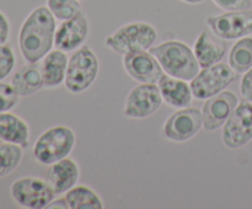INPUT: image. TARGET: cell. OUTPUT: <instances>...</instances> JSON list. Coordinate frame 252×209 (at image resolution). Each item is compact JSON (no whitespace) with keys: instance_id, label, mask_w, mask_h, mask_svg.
<instances>
[{"instance_id":"obj_17","label":"cell","mask_w":252,"mask_h":209,"mask_svg":"<svg viewBox=\"0 0 252 209\" xmlns=\"http://www.w3.org/2000/svg\"><path fill=\"white\" fill-rule=\"evenodd\" d=\"M158 85H159L162 100L169 106L175 108H185L191 106L193 92H192L189 81L164 74Z\"/></svg>"},{"instance_id":"obj_6","label":"cell","mask_w":252,"mask_h":209,"mask_svg":"<svg viewBox=\"0 0 252 209\" xmlns=\"http://www.w3.org/2000/svg\"><path fill=\"white\" fill-rule=\"evenodd\" d=\"M238 73L229 64L219 63L201 68L196 76L189 81L193 97L204 100L226 90L231 83H234Z\"/></svg>"},{"instance_id":"obj_28","label":"cell","mask_w":252,"mask_h":209,"mask_svg":"<svg viewBox=\"0 0 252 209\" xmlns=\"http://www.w3.org/2000/svg\"><path fill=\"white\" fill-rule=\"evenodd\" d=\"M240 92L245 100L252 102V68L244 73L240 83Z\"/></svg>"},{"instance_id":"obj_14","label":"cell","mask_w":252,"mask_h":209,"mask_svg":"<svg viewBox=\"0 0 252 209\" xmlns=\"http://www.w3.org/2000/svg\"><path fill=\"white\" fill-rule=\"evenodd\" d=\"M90 32L89 20L83 10L79 11L71 19L61 21L57 26L54 36V46L64 52H74L80 48L86 41Z\"/></svg>"},{"instance_id":"obj_15","label":"cell","mask_w":252,"mask_h":209,"mask_svg":"<svg viewBox=\"0 0 252 209\" xmlns=\"http://www.w3.org/2000/svg\"><path fill=\"white\" fill-rule=\"evenodd\" d=\"M228 44L211 30H204L194 41L193 52L201 68L219 63L225 57Z\"/></svg>"},{"instance_id":"obj_16","label":"cell","mask_w":252,"mask_h":209,"mask_svg":"<svg viewBox=\"0 0 252 209\" xmlns=\"http://www.w3.org/2000/svg\"><path fill=\"white\" fill-rule=\"evenodd\" d=\"M79 177H80L79 164L68 156L49 165L46 179L53 188L54 193L65 194L69 189L78 183Z\"/></svg>"},{"instance_id":"obj_32","label":"cell","mask_w":252,"mask_h":209,"mask_svg":"<svg viewBox=\"0 0 252 209\" xmlns=\"http://www.w3.org/2000/svg\"><path fill=\"white\" fill-rule=\"evenodd\" d=\"M0 144H1V139H0Z\"/></svg>"},{"instance_id":"obj_26","label":"cell","mask_w":252,"mask_h":209,"mask_svg":"<svg viewBox=\"0 0 252 209\" xmlns=\"http://www.w3.org/2000/svg\"><path fill=\"white\" fill-rule=\"evenodd\" d=\"M15 63H16V58H15V52L12 47L1 44L0 46V81L11 74Z\"/></svg>"},{"instance_id":"obj_7","label":"cell","mask_w":252,"mask_h":209,"mask_svg":"<svg viewBox=\"0 0 252 209\" xmlns=\"http://www.w3.org/2000/svg\"><path fill=\"white\" fill-rule=\"evenodd\" d=\"M10 193L20 207L27 209L48 208L56 196L47 179L34 176L15 179L10 187Z\"/></svg>"},{"instance_id":"obj_29","label":"cell","mask_w":252,"mask_h":209,"mask_svg":"<svg viewBox=\"0 0 252 209\" xmlns=\"http://www.w3.org/2000/svg\"><path fill=\"white\" fill-rule=\"evenodd\" d=\"M10 37V21L6 15L0 11V46L6 44Z\"/></svg>"},{"instance_id":"obj_10","label":"cell","mask_w":252,"mask_h":209,"mask_svg":"<svg viewBox=\"0 0 252 209\" xmlns=\"http://www.w3.org/2000/svg\"><path fill=\"white\" fill-rule=\"evenodd\" d=\"M162 96L158 84H139L128 92L125 101V116L133 119H144L161 107Z\"/></svg>"},{"instance_id":"obj_13","label":"cell","mask_w":252,"mask_h":209,"mask_svg":"<svg viewBox=\"0 0 252 209\" xmlns=\"http://www.w3.org/2000/svg\"><path fill=\"white\" fill-rule=\"evenodd\" d=\"M238 103V96L228 90H224L207 98L202 107L204 129L208 132H214L223 127Z\"/></svg>"},{"instance_id":"obj_22","label":"cell","mask_w":252,"mask_h":209,"mask_svg":"<svg viewBox=\"0 0 252 209\" xmlns=\"http://www.w3.org/2000/svg\"><path fill=\"white\" fill-rule=\"evenodd\" d=\"M229 65L238 74H244L252 68V37L239 38L229 52Z\"/></svg>"},{"instance_id":"obj_19","label":"cell","mask_w":252,"mask_h":209,"mask_svg":"<svg viewBox=\"0 0 252 209\" xmlns=\"http://www.w3.org/2000/svg\"><path fill=\"white\" fill-rule=\"evenodd\" d=\"M68 61L69 59L66 52L61 51L58 48L52 49L42 59L41 70L46 88H58L65 81Z\"/></svg>"},{"instance_id":"obj_21","label":"cell","mask_w":252,"mask_h":209,"mask_svg":"<svg viewBox=\"0 0 252 209\" xmlns=\"http://www.w3.org/2000/svg\"><path fill=\"white\" fill-rule=\"evenodd\" d=\"M70 209H102L103 202L97 192L85 184H75L64 196Z\"/></svg>"},{"instance_id":"obj_27","label":"cell","mask_w":252,"mask_h":209,"mask_svg":"<svg viewBox=\"0 0 252 209\" xmlns=\"http://www.w3.org/2000/svg\"><path fill=\"white\" fill-rule=\"evenodd\" d=\"M217 6L224 11H238L251 9L252 0H212Z\"/></svg>"},{"instance_id":"obj_23","label":"cell","mask_w":252,"mask_h":209,"mask_svg":"<svg viewBox=\"0 0 252 209\" xmlns=\"http://www.w3.org/2000/svg\"><path fill=\"white\" fill-rule=\"evenodd\" d=\"M24 157V147L14 143L0 144V177L11 174Z\"/></svg>"},{"instance_id":"obj_8","label":"cell","mask_w":252,"mask_h":209,"mask_svg":"<svg viewBox=\"0 0 252 209\" xmlns=\"http://www.w3.org/2000/svg\"><path fill=\"white\" fill-rule=\"evenodd\" d=\"M221 140L229 149H240L252 140V102L241 98L223 125Z\"/></svg>"},{"instance_id":"obj_30","label":"cell","mask_w":252,"mask_h":209,"mask_svg":"<svg viewBox=\"0 0 252 209\" xmlns=\"http://www.w3.org/2000/svg\"><path fill=\"white\" fill-rule=\"evenodd\" d=\"M48 208H69L68 207V203H66L65 198H59V199H56V201H52V203L49 204Z\"/></svg>"},{"instance_id":"obj_5","label":"cell","mask_w":252,"mask_h":209,"mask_svg":"<svg viewBox=\"0 0 252 209\" xmlns=\"http://www.w3.org/2000/svg\"><path fill=\"white\" fill-rule=\"evenodd\" d=\"M100 63L93 48L81 46L69 57L64 85L71 93H81L88 90L96 80Z\"/></svg>"},{"instance_id":"obj_24","label":"cell","mask_w":252,"mask_h":209,"mask_svg":"<svg viewBox=\"0 0 252 209\" xmlns=\"http://www.w3.org/2000/svg\"><path fill=\"white\" fill-rule=\"evenodd\" d=\"M47 7L58 21H65L81 11L80 0H47Z\"/></svg>"},{"instance_id":"obj_31","label":"cell","mask_w":252,"mask_h":209,"mask_svg":"<svg viewBox=\"0 0 252 209\" xmlns=\"http://www.w3.org/2000/svg\"><path fill=\"white\" fill-rule=\"evenodd\" d=\"M182 1L187 2V4H201L204 0H182Z\"/></svg>"},{"instance_id":"obj_12","label":"cell","mask_w":252,"mask_h":209,"mask_svg":"<svg viewBox=\"0 0 252 209\" xmlns=\"http://www.w3.org/2000/svg\"><path fill=\"white\" fill-rule=\"evenodd\" d=\"M123 68L139 84H158L165 74L158 59L149 51H139L123 56Z\"/></svg>"},{"instance_id":"obj_3","label":"cell","mask_w":252,"mask_h":209,"mask_svg":"<svg viewBox=\"0 0 252 209\" xmlns=\"http://www.w3.org/2000/svg\"><path fill=\"white\" fill-rule=\"evenodd\" d=\"M158 38V31L152 24L134 21L116 30L105 39L107 48L125 56L139 51H149Z\"/></svg>"},{"instance_id":"obj_25","label":"cell","mask_w":252,"mask_h":209,"mask_svg":"<svg viewBox=\"0 0 252 209\" xmlns=\"http://www.w3.org/2000/svg\"><path fill=\"white\" fill-rule=\"evenodd\" d=\"M20 101V95L14 86L9 83L0 81V112H7L16 107Z\"/></svg>"},{"instance_id":"obj_20","label":"cell","mask_w":252,"mask_h":209,"mask_svg":"<svg viewBox=\"0 0 252 209\" xmlns=\"http://www.w3.org/2000/svg\"><path fill=\"white\" fill-rule=\"evenodd\" d=\"M0 139L26 148L30 140L29 124L24 118L10 111L0 112Z\"/></svg>"},{"instance_id":"obj_1","label":"cell","mask_w":252,"mask_h":209,"mask_svg":"<svg viewBox=\"0 0 252 209\" xmlns=\"http://www.w3.org/2000/svg\"><path fill=\"white\" fill-rule=\"evenodd\" d=\"M57 19L46 6H37L22 22L19 47L27 63H38L54 46Z\"/></svg>"},{"instance_id":"obj_9","label":"cell","mask_w":252,"mask_h":209,"mask_svg":"<svg viewBox=\"0 0 252 209\" xmlns=\"http://www.w3.org/2000/svg\"><path fill=\"white\" fill-rule=\"evenodd\" d=\"M206 24L213 33L225 41L243 38L252 34V10H238L211 15L206 19Z\"/></svg>"},{"instance_id":"obj_11","label":"cell","mask_w":252,"mask_h":209,"mask_svg":"<svg viewBox=\"0 0 252 209\" xmlns=\"http://www.w3.org/2000/svg\"><path fill=\"white\" fill-rule=\"evenodd\" d=\"M203 127V116L202 110L196 107L179 108L171 113L165 120L164 130L165 137L171 142L184 143L192 139Z\"/></svg>"},{"instance_id":"obj_4","label":"cell","mask_w":252,"mask_h":209,"mask_svg":"<svg viewBox=\"0 0 252 209\" xmlns=\"http://www.w3.org/2000/svg\"><path fill=\"white\" fill-rule=\"evenodd\" d=\"M76 142L75 132L68 125H54L44 130L33 145V156L39 164L49 165L68 157Z\"/></svg>"},{"instance_id":"obj_2","label":"cell","mask_w":252,"mask_h":209,"mask_svg":"<svg viewBox=\"0 0 252 209\" xmlns=\"http://www.w3.org/2000/svg\"><path fill=\"white\" fill-rule=\"evenodd\" d=\"M158 59L165 74L191 81L201 70L191 47L181 41H165L149 49Z\"/></svg>"},{"instance_id":"obj_18","label":"cell","mask_w":252,"mask_h":209,"mask_svg":"<svg viewBox=\"0 0 252 209\" xmlns=\"http://www.w3.org/2000/svg\"><path fill=\"white\" fill-rule=\"evenodd\" d=\"M11 85L20 97H29L44 88L41 65L37 63H27L17 69L11 78Z\"/></svg>"}]
</instances>
